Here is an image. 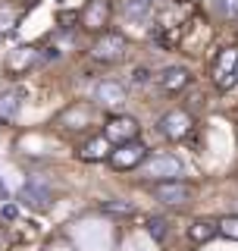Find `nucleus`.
<instances>
[{"instance_id": "39448f33", "label": "nucleus", "mask_w": 238, "mask_h": 251, "mask_svg": "<svg viewBox=\"0 0 238 251\" xmlns=\"http://www.w3.org/2000/svg\"><path fill=\"white\" fill-rule=\"evenodd\" d=\"M110 16H113V3H110V0H88V3L82 6V13H78V22H82L85 31L100 35V31H107V25H110Z\"/></svg>"}, {"instance_id": "bb28decb", "label": "nucleus", "mask_w": 238, "mask_h": 251, "mask_svg": "<svg viewBox=\"0 0 238 251\" xmlns=\"http://www.w3.org/2000/svg\"><path fill=\"white\" fill-rule=\"evenodd\" d=\"M235 22H238V19H235Z\"/></svg>"}, {"instance_id": "393cba45", "label": "nucleus", "mask_w": 238, "mask_h": 251, "mask_svg": "<svg viewBox=\"0 0 238 251\" xmlns=\"http://www.w3.org/2000/svg\"><path fill=\"white\" fill-rule=\"evenodd\" d=\"M3 217H6V220L19 217V207H13V204H6V207H3Z\"/></svg>"}, {"instance_id": "4468645a", "label": "nucleus", "mask_w": 238, "mask_h": 251, "mask_svg": "<svg viewBox=\"0 0 238 251\" xmlns=\"http://www.w3.org/2000/svg\"><path fill=\"white\" fill-rule=\"evenodd\" d=\"M19 107H22V94L19 91H3V94H0V123L16 120Z\"/></svg>"}, {"instance_id": "a211bd4d", "label": "nucleus", "mask_w": 238, "mask_h": 251, "mask_svg": "<svg viewBox=\"0 0 238 251\" xmlns=\"http://www.w3.org/2000/svg\"><path fill=\"white\" fill-rule=\"evenodd\" d=\"M125 16L129 19H144V16L150 13V0H125Z\"/></svg>"}, {"instance_id": "b1692460", "label": "nucleus", "mask_w": 238, "mask_h": 251, "mask_svg": "<svg viewBox=\"0 0 238 251\" xmlns=\"http://www.w3.org/2000/svg\"><path fill=\"white\" fill-rule=\"evenodd\" d=\"M10 245H13V235L0 226V251H10Z\"/></svg>"}, {"instance_id": "f257e3e1", "label": "nucleus", "mask_w": 238, "mask_h": 251, "mask_svg": "<svg viewBox=\"0 0 238 251\" xmlns=\"http://www.w3.org/2000/svg\"><path fill=\"white\" fill-rule=\"evenodd\" d=\"M125 53H129V41H125V35H119V31H100L97 41L91 44V60L94 63H119L125 60Z\"/></svg>"}, {"instance_id": "6e6552de", "label": "nucleus", "mask_w": 238, "mask_h": 251, "mask_svg": "<svg viewBox=\"0 0 238 251\" xmlns=\"http://www.w3.org/2000/svg\"><path fill=\"white\" fill-rule=\"evenodd\" d=\"M138 120L129 113H116V116H110L107 126H104V135L110 138V145H125V141H132V138H138Z\"/></svg>"}, {"instance_id": "ddd939ff", "label": "nucleus", "mask_w": 238, "mask_h": 251, "mask_svg": "<svg viewBox=\"0 0 238 251\" xmlns=\"http://www.w3.org/2000/svg\"><path fill=\"white\" fill-rule=\"evenodd\" d=\"M107 157H110V138L107 135H97V138H91V141L82 145V160L97 163V160H107Z\"/></svg>"}, {"instance_id": "dca6fc26", "label": "nucleus", "mask_w": 238, "mask_h": 251, "mask_svg": "<svg viewBox=\"0 0 238 251\" xmlns=\"http://www.w3.org/2000/svg\"><path fill=\"white\" fill-rule=\"evenodd\" d=\"M100 210L110 214V217H132L135 214V207H132L129 201H104V204H100Z\"/></svg>"}, {"instance_id": "1a4fd4ad", "label": "nucleus", "mask_w": 238, "mask_h": 251, "mask_svg": "<svg viewBox=\"0 0 238 251\" xmlns=\"http://www.w3.org/2000/svg\"><path fill=\"white\" fill-rule=\"evenodd\" d=\"M94 100H97L100 107H107V110H119L125 100H129V91H125V85L116 82V78H104V82L94 88Z\"/></svg>"}, {"instance_id": "f03ea898", "label": "nucleus", "mask_w": 238, "mask_h": 251, "mask_svg": "<svg viewBox=\"0 0 238 251\" xmlns=\"http://www.w3.org/2000/svg\"><path fill=\"white\" fill-rule=\"evenodd\" d=\"M147 157H150L147 145H144V141H138V138H132V141H125V145H116L113 151H110L107 163L113 170H119V173H129V170H138Z\"/></svg>"}, {"instance_id": "0eeeda50", "label": "nucleus", "mask_w": 238, "mask_h": 251, "mask_svg": "<svg viewBox=\"0 0 238 251\" xmlns=\"http://www.w3.org/2000/svg\"><path fill=\"white\" fill-rule=\"evenodd\" d=\"M157 129H160V135H163V138H169V141H182V138H188V132L194 129V120H191V113H188V110H169V113H163V116H160Z\"/></svg>"}, {"instance_id": "a878e982", "label": "nucleus", "mask_w": 238, "mask_h": 251, "mask_svg": "<svg viewBox=\"0 0 238 251\" xmlns=\"http://www.w3.org/2000/svg\"><path fill=\"white\" fill-rule=\"evenodd\" d=\"M0 198H6V188H3V182H0Z\"/></svg>"}, {"instance_id": "423d86ee", "label": "nucleus", "mask_w": 238, "mask_h": 251, "mask_svg": "<svg viewBox=\"0 0 238 251\" xmlns=\"http://www.w3.org/2000/svg\"><path fill=\"white\" fill-rule=\"evenodd\" d=\"M154 198L160 204H166V207H185L194 198V188L185 179H166V182L154 185Z\"/></svg>"}, {"instance_id": "20e7f679", "label": "nucleus", "mask_w": 238, "mask_h": 251, "mask_svg": "<svg viewBox=\"0 0 238 251\" xmlns=\"http://www.w3.org/2000/svg\"><path fill=\"white\" fill-rule=\"evenodd\" d=\"M210 78L219 91H229L238 82V47H223L210 66Z\"/></svg>"}, {"instance_id": "5701e85b", "label": "nucleus", "mask_w": 238, "mask_h": 251, "mask_svg": "<svg viewBox=\"0 0 238 251\" xmlns=\"http://www.w3.org/2000/svg\"><path fill=\"white\" fill-rule=\"evenodd\" d=\"M16 25V13L13 10H0V35H3V31H10Z\"/></svg>"}, {"instance_id": "412c9836", "label": "nucleus", "mask_w": 238, "mask_h": 251, "mask_svg": "<svg viewBox=\"0 0 238 251\" xmlns=\"http://www.w3.org/2000/svg\"><path fill=\"white\" fill-rule=\"evenodd\" d=\"M219 232H223L226 239L238 242V217H223V220H219Z\"/></svg>"}, {"instance_id": "4be33fe9", "label": "nucleus", "mask_w": 238, "mask_h": 251, "mask_svg": "<svg viewBox=\"0 0 238 251\" xmlns=\"http://www.w3.org/2000/svg\"><path fill=\"white\" fill-rule=\"evenodd\" d=\"M150 82V69L147 66H135L132 69V85H147Z\"/></svg>"}, {"instance_id": "2eb2a0df", "label": "nucleus", "mask_w": 238, "mask_h": 251, "mask_svg": "<svg viewBox=\"0 0 238 251\" xmlns=\"http://www.w3.org/2000/svg\"><path fill=\"white\" fill-rule=\"evenodd\" d=\"M147 232H150V239L163 242L166 235H169V220H166V217H150L147 220Z\"/></svg>"}, {"instance_id": "f3484780", "label": "nucleus", "mask_w": 238, "mask_h": 251, "mask_svg": "<svg viewBox=\"0 0 238 251\" xmlns=\"http://www.w3.org/2000/svg\"><path fill=\"white\" fill-rule=\"evenodd\" d=\"M31 60H35V50H31V47H22L19 53L10 57V69H13V73H22V69L31 66Z\"/></svg>"}, {"instance_id": "f8f14e48", "label": "nucleus", "mask_w": 238, "mask_h": 251, "mask_svg": "<svg viewBox=\"0 0 238 251\" xmlns=\"http://www.w3.org/2000/svg\"><path fill=\"white\" fill-rule=\"evenodd\" d=\"M216 232H219V223H216V220H207V217H204V220H194V223L188 226V239H191L194 245H204V242H210Z\"/></svg>"}, {"instance_id": "aec40b11", "label": "nucleus", "mask_w": 238, "mask_h": 251, "mask_svg": "<svg viewBox=\"0 0 238 251\" xmlns=\"http://www.w3.org/2000/svg\"><path fill=\"white\" fill-rule=\"evenodd\" d=\"M213 6L223 19H238V0H213Z\"/></svg>"}, {"instance_id": "7ed1b4c3", "label": "nucleus", "mask_w": 238, "mask_h": 251, "mask_svg": "<svg viewBox=\"0 0 238 251\" xmlns=\"http://www.w3.org/2000/svg\"><path fill=\"white\" fill-rule=\"evenodd\" d=\"M141 179H150V182H166V179H182V160L172 154H150L144 163H141Z\"/></svg>"}, {"instance_id": "6ab92c4d", "label": "nucleus", "mask_w": 238, "mask_h": 251, "mask_svg": "<svg viewBox=\"0 0 238 251\" xmlns=\"http://www.w3.org/2000/svg\"><path fill=\"white\" fill-rule=\"evenodd\" d=\"M63 123H66L69 129H82V126L88 123V116H85L82 107H72V110H66V113H63Z\"/></svg>"}, {"instance_id": "9d476101", "label": "nucleus", "mask_w": 238, "mask_h": 251, "mask_svg": "<svg viewBox=\"0 0 238 251\" xmlns=\"http://www.w3.org/2000/svg\"><path fill=\"white\" fill-rule=\"evenodd\" d=\"M157 82H160V88L166 94H179L185 91L188 85H191V73H188L185 66H166L160 75H157Z\"/></svg>"}, {"instance_id": "9b49d317", "label": "nucleus", "mask_w": 238, "mask_h": 251, "mask_svg": "<svg viewBox=\"0 0 238 251\" xmlns=\"http://www.w3.org/2000/svg\"><path fill=\"white\" fill-rule=\"evenodd\" d=\"M22 201H28L31 207H50V188H47L41 179H31L22 192Z\"/></svg>"}]
</instances>
